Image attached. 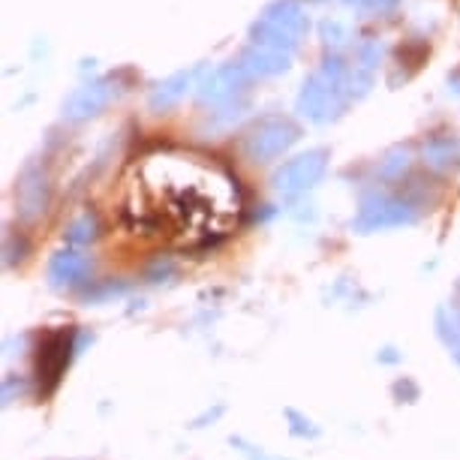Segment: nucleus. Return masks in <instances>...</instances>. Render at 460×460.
<instances>
[{"instance_id":"1","label":"nucleus","mask_w":460,"mask_h":460,"mask_svg":"<svg viewBox=\"0 0 460 460\" xmlns=\"http://www.w3.org/2000/svg\"><path fill=\"white\" fill-rule=\"evenodd\" d=\"M241 196L214 160L187 151H154L129 169L127 217L138 232L178 247L223 238L238 223Z\"/></svg>"},{"instance_id":"2","label":"nucleus","mask_w":460,"mask_h":460,"mask_svg":"<svg viewBox=\"0 0 460 460\" xmlns=\"http://www.w3.org/2000/svg\"><path fill=\"white\" fill-rule=\"evenodd\" d=\"M352 100V82H349V66L343 60H325L323 66L304 82L298 111L304 118L325 124V120L337 118L346 109V102Z\"/></svg>"},{"instance_id":"3","label":"nucleus","mask_w":460,"mask_h":460,"mask_svg":"<svg viewBox=\"0 0 460 460\" xmlns=\"http://www.w3.org/2000/svg\"><path fill=\"white\" fill-rule=\"evenodd\" d=\"M304 33H307V15H304L301 4H295V0H274V4L265 6V13L259 15L250 37H253V46L286 51V55H289L301 42Z\"/></svg>"},{"instance_id":"4","label":"nucleus","mask_w":460,"mask_h":460,"mask_svg":"<svg viewBox=\"0 0 460 460\" xmlns=\"http://www.w3.org/2000/svg\"><path fill=\"white\" fill-rule=\"evenodd\" d=\"M298 136H301V129L295 120L283 115H268L262 120H256L244 133V157L253 163L277 160L280 154H286L298 142Z\"/></svg>"},{"instance_id":"5","label":"nucleus","mask_w":460,"mask_h":460,"mask_svg":"<svg viewBox=\"0 0 460 460\" xmlns=\"http://www.w3.org/2000/svg\"><path fill=\"white\" fill-rule=\"evenodd\" d=\"M325 166H328V154L323 151V147H316V151H307V154H301V157L283 163V166L274 172L277 196L280 199L304 196L307 190H314L319 184V178L325 175Z\"/></svg>"},{"instance_id":"6","label":"nucleus","mask_w":460,"mask_h":460,"mask_svg":"<svg viewBox=\"0 0 460 460\" xmlns=\"http://www.w3.org/2000/svg\"><path fill=\"white\" fill-rule=\"evenodd\" d=\"M415 220V205L410 199L401 196H370L361 205L358 217H355V229L358 232H379V229H394V226L412 223Z\"/></svg>"},{"instance_id":"7","label":"nucleus","mask_w":460,"mask_h":460,"mask_svg":"<svg viewBox=\"0 0 460 460\" xmlns=\"http://www.w3.org/2000/svg\"><path fill=\"white\" fill-rule=\"evenodd\" d=\"M111 97H115V82L111 79H97V82L82 84V88H75L69 93V100L64 102V118L73 120V124L88 120L93 115H100L111 102Z\"/></svg>"},{"instance_id":"8","label":"nucleus","mask_w":460,"mask_h":460,"mask_svg":"<svg viewBox=\"0 0 460 460\" xmlns=\"http://www.w3.org/2000/svg\"><path fill=\"white\" fill-rule=\"evenodd\" d=\"M247 82H250V73L241 66V60L238 64H226L220 69H214V73L202 82V88H199V100L211 102V106H220V102L235 100L238 93L247 88Z\"/></svg>"},{"instance_id":"9","label":"nucleus","mask_w":460,"mask_h":460,"mask_svg":"<svg viewBox=\"0 0 460 460\" xmlns=\"http://www.w3.org/2000/svg\"><path fill=\"white\" fill-rule=\"evenodd\" d=\"M91 271V259L82 253L79 247H66L55 253L49 265V280L58 286V289H69V286H79Z\"/></svg>"},{"instance_id":"10","label":"nucleus","mask_w":460,"mask_h":460,"mask_svg":"<svg viewBox=\"0 0 460 460\" xmlns=\"http://www.w3.org/2000/svg\"><path fill=\"white\" fill-rule=\"evenodd\" d=\"M241 66L250 73V79H268V75H277L289 66V55H286V51L262 49V46H250L244 55H241Z\"/></svg>"},{"instance_id":"11","label":"nucleus","mask_w":460,"mask_h":460,"mask_svg":"<svg viewBox=\"0 0 460 460\" xmlns=\"http://www.w3.org/2000/svg\"><path fill=\"white\" fill-rule=\"evenodd\" d=\"M49 202V184L46 175L40 169H28L19 181V211L22 217H37L40 211H46Z\"/></svg>"},{"instance_id":"12","label":"nucleus","mask_w":460,"mask_h":460,"mask_svg":"<svg viewBox=\"0 0 460 460\" xmlns=\"http://www.w3.org/2000/svg\"><path fill=\"white\" fill-rule=\"evenodd\" d=\"M193 79H196V69H190V73H178V75H172V79L160 82L157 88L151 91V97H147V102H151V109H154V111H166V109H172V106H175V102L187 93V88L193 84Z\"/></svg>"},{"instance_id":"13","label":"nucleus","mask_w":460,"mask_h":460,"mask_svg":"<svg viewBox=\"0 0 460 460\" xmlns=\"http://www.w3.org/2000/svg\"><path fill=\"white\" fill-rule=\"evenodd\" d=\"M457 142H451V138H437V142H430L424 147V163H430L433 169H446L455 163L457 157Z\"/></svg>"},{"instance_id":"14","label":"nucleus","mask_w":460,"mask_h":460,"mask_svg":"<svg viewBox=\"0 0 460 460\" xmlns=\"http://www.w3.org/2000/svg\"><path fill=\"white\" fill-rule=\"evenodd\" d=\"M97 238V220H93L91 214L79 217L73 226L66 229V241L69 247H82V244H91V241Z\"/></svg>"},{"instance_id":"15","label":"nucleus","mask_w":460,"mask_h":460,"mask_svg":"<svg viewBox=\"0 0 460 460\" xmlns=\"http://www.w3.org/2000/svg\"><path fill=\"white\" fill-rule=\"evenodd\" d=\"M406 163H410V154H406V151H394V154H388V160L382 163V175H388V178L401 175V169H406Z\"/></svg>"},{"instance_id":"16","label":"nucleus","mask_w":460,"mask_h":460,"mask_svg":"<svg viewBox=\"0 0 460 460\" xmlns=\"http://www.w3.org/2000/svg\"><path fill=\"white\" fill-rule=\"evenodd\" d=\"M397 0H364V10H373V13H388L394 10Z\"/></svg>"},{"instance_id":"17","label":"nucleus","mask_w":460,"mask_h":460,"mask_svg":"<svg viewBox=\"0 0 460 460\" xmlns=\"http://www.w3.org/2000/svg\"><path fill=\"white\" fill-rule=\"evenodd\" d=\"M349 4H358V6H364V0H349Z\"/></svg>"}]
</instances>
